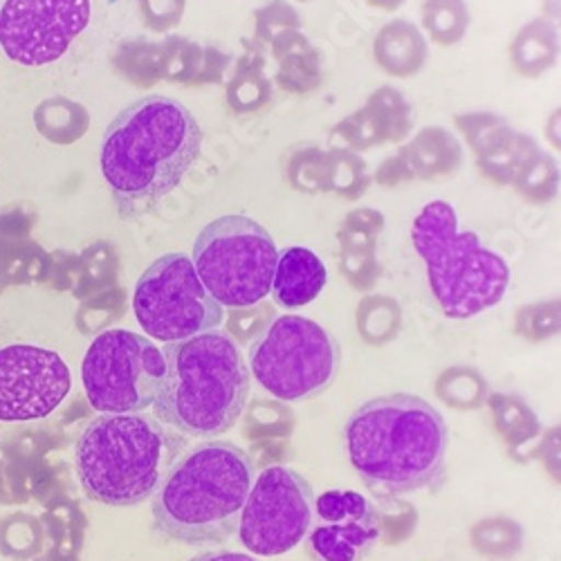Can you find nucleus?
Segmentation results:
<instances>
[{
	"instance_id": "30",
	"label": "nucleus",
	"mask_w": 561,
	"mask_h": 561,
	"mask_svg": "<svg viewBox=\"0 0 561 561\" xmlns=\"http://www.w3.org/2000/svg\"><path fill=\"white\" fill-rule=\"evenodd\" d=\"M43 543V526L32 514L19 512L0 522V554L19 561H30L38 557Z\"/></svg>"
},
{
	"instance_id": "10",
	"label": "nucleus",
	"mask_w": 561,
	"mask_h": 561,
	"mask_svg": "<svg viewBox=\"0 0 561 561\" xmlns=\"http://www.w3.org/2000/svg\"><path fill=\"white\" fill-rule=\"evenodd\" d=\"M164 373V353L130 331H104L90 344L81 366L85 398L100 413L147 411Z\"/></svg>"
},
{
	"instance_id": "9",
	"label": "nucleus",
	"mask_w": 561,
	"mask_h": 561,
	"mask_svg": "<svg viewBox=\"0 0 561 561\" xmlns=\"http://www.w3.org/2000/svg\"><path fill=\"white\" fill-rule=\"evenodd\" d=\"M133 310L145 333L164 344L216 331L225 319V308L184 254H167L139 276Z\"/></svg>"
},
{
	"instance_id": "29",
	"label": "nucleus",
	"mask_w": 561,
	"mask_h": 561,
	"mask_svg": "<svg viewBox=\"0 0 561 561\" xmlns=\"http://www.w3.org/2000/svg\"><path fill=\"white\" fill-rule=\"evenodd\" d=\"M454 124L462 137V142L472 149V153L479 158L501 145L505 137H510L514 130L510 119L496 113L488 111H472V113H458L454 117Z\"/></svg>"
},
{
	"instance_id": "34",
	"label": "nucleus",
	"mask_w": 561,
	"mask_h": 561,
	"mask_svg": "<svg viewBox=\"0 0 561 561\" xmlns=\"http://www.w3.org/2000/svg\"><path fill=\"white\" fill-rule=\"evenodd\" d=\"M124 293L119 288H108L100 295H92L85 299L77 314V325L81 333H98L108 329L111 323H115L124 314Z\"/></svg>"
},
{
	"instance_id": "19",
	"label": "nucleus",
	"mask_w": 561,
	"mask_h": 561,
	"mask_svg": "<svg viewBox=\"0 0 561 561\" xmlns=\"http://www.w3.org/2000/svg\"><path fill=\"white\" fill-rule=\"evenodd\" d=\"M415 180L451 175L462 164V142L445 126H425L402 145Z\"/></svg>"
},
{
	"instance_id": "16",
	"label": "nucleus",
	"mask_w": 561,
	"mask_h": 561,
	"mask_svg": "<svg viewBox=\"0 0 561 561\" xmlns=\"http://www.w3.org/2000/svg\"><path fill=\"white\" fill-rule=\"evenodd\" d=\"M373 59L378 68L396 79H411L430 61V38L415 23L393 19L373 38Z\"/></svg>"
},
{
	"instance_id": "41",
	"label": "nucleus",
	"mask_w": 561,
	"mask_h": 561,
	"mask_svg": "<svg viewBox=\"0 0 561 561\" xmlns=\"http://www.w3.org/2000/svg\"><path fill=\"white\" fill-rule=\"evenodd\" d=\"M543 135L548 139V145L557 151H561V106L554 108L548 119H546V126H543Z\"/></svg>"
},
{
	"instance_id": "27",
	"label": "nucleus",
	"mask_w": 561,
	"mask_h": 561,
	"mask_svg": "<svg viewBox=\"0 0 561 561\" xmlns=\"http://www.w3.org/2000/svg\"><path fill=\"white\" fill-rule=\"evenodd\" d=\"M514 192H517L530 205H546L557 198L561 186V169L557 160L546 153L537 151L528 164L522 169L517 180L512 182Z\"/></svg>"
},
{
	"instance_id": "2",
	"label": "nucleus",
	"mask_w": 561,
	"mask_h": 561,
	"mask_svg": "<svg viewBox=\"0 0 561 561\" xmlns=\"http://www.w3.org/2000/svg\"><path fill=\"white\" fill-rule=\"evenodd\" d=\"M449 432L427 400L411 393L373 398L346 423V447L362 483L378 499H398L445 481Z\"/></svg>"
},
{
	"instance_id": "45",
	"label": "nucleus",
	"mask_w": 561,
	"mask_h": 561,
	"mask_svg": "<svg viewBox=\"0 0 561 561\" xmlns=\"http://www.w3.org/2000/svg\"><path fill=\"white\" fill-rule=\"evenodd\" d=\"M368 8L380 10V12H398L407 0H366Z\"/></svg>"
},
{
	"instance_id": "42",
	"label": "nucleus",
	"mask_w": 561,
	"mask_h": 561,
	"mask_svg": "<svg viewBox=\"0 0 561 561\" xmlns=\"http://www.w3.org/2000/svg\"><path fill=\"white\" fill-rule=\"evenodd\" d=\"M190 561H259L245 552H231V550H209L192 557Z\"/></svg>"
},
{
	"instance_id": "28",
	"label": "nucleus",
	"mask_w": 561,
	"mask_h": 561,
	"mask_svg": "<svg viewBox=\"0 0 561 561\" xmlns=\"http://www.w3.org/2000/svg\"><path fill=\"white\" fill-rule=\"evenodd\" d=\"M205 64V45L184 36H169L160 45V77L175 83H198Z\"/></svg>"
},
{
	"instance_id": "7",
	"label": "nucleus",
	"mask_w": 561,
	"mask_h": 561,
	"mask_svg": "<svg viewBox=\"0 0 561 561\" xmlns=\"http://www.w3.org/2000/svg\"><path fill=\"white\" fill-rule=\"evenodd\" d=\"M192 261L222 308H245L270 295L278 250L263 225L231 214L211 220L198 233Z\"/></svg>"
},
{
	"instance_id": "25",
	"label": "nucleus",
	"mask_w": 561,
	"mask_h": 561,
	"mask_svg": "<svg viewBox=\"0 0 561 561\" xmlns=\"http://www.w3.org/2000/svg\"><path fill=\"white\" fill-rule=\"evenodd\" d=\"M472 25L467 0H425L423 3V32L436 45L451 48L458 45Z\"/></svg>"
},
{
	"instance_id": "5",
	"label": "nucleus",
	"mask_w": 561,
	"mask_h": 561,
	"mask_svg": "<svg viewBox=\"0 0 561 561\" xmlns=\"http://www.w3.org/2000/svg\"><path fill=\"white\" fill-rule=\"evenodd\" d=\"M186 449L190 436L147 411L100 413L75 443V472L90 501L135 507L156 494Z\"/></svg>"
},
{
	"instance_id": "17",
	"label": "nucleus",
	"mask_w": 561,
	"mask_h": 561,
	"mask_svg": "<svg viewBox=\"0 0 561 561\" xmlns=\"http://www.w3.org/2000/svg\"><path fill=\"white\" fill-rule=\"evenodd\" d=\"M325 278H329V272L312 250L288 248L278 252L270 293L280 308H301L321 295Z\"/></svg>"
},
{
	"instance_id": "44",
	"label": "nucleus",
	"mask_w": 561,
	"mask_h": 561,
	"mask_svg": "<svg viewBox=\"0 0 561 561\" xmlns=\"http://www.w3.org/2000/svg\"><path fill=\"white\" fill-rule=\"evenodd\" d=\"M34 561H79L77 552H68V550H59V548H50L45 554L36 557Z\"/></svg>"
},
{
	"instance_id": "15",
	"label": "nucleus",
	"mask_w": 561,
	"mask_h": 561,
	"mask_svg": "<svg viewBox=\"0 0 561 561\" xmlns=\"http://www.w3.org/2000/svg\"><path fill=\"white\" fill-rule=\"evenodd\" d=\"M413 106L393 85L370 92L368 100L340 119L331 135V149L364 153L385 145L407 142L413 133Z\"/></svg>"
},
{
	"instance_id": "31",
	"label": "nucleus",
	"mask_w": 561,
	"mask_h": 561,
	"mask_svg": "<svg viewBox=\"0 0 561 561\" xmlns=\"http://www.w3.org/2000/svg\"><path fill=\"white\" fill-rule=\"evenodd\" d=\"M43 535L53 546L68 552H79L85 530V519L77 505L68 503H55L41 517Z\"/></svg>"
},
{
	"instance_id": "43",
	"label": "nucleus",
	"mask_w": 561,
	"mask_h": 561,
	"mask_svg": "<svg viewBox=\"0 0 561 561\" xmlns=\"http://www.w3.org/2000/svg\"><path fill=\"white\" fill-rule=\"evenodd\" d=\"M541 16L561 32V0H541Z\"/></svg>"
},
{
	"instance_id": "32",
	"label": "nucleus",
	"mask_w": 561,
	"mask_h": 561,
	"mask_svg": "<svg viewBox=\"0 0 561 561\" xmlns=\"http://www.w3.org/2000/svg\"><path fill=\"white\" fill-rule=\"evenodd\" d=\"M325 149L317 145H301L290 151L286 160V182L299 194H323V167H325Z\"/></svg>"
},
{
	"instance_id": "13",
	"label": "nucleus",
	"mask_w": 561,
	"mask_h": 561,
	"mask_svg": "<svg viewBox=\"0 0 561 561\" xmlns=\"http://www.w3.org/2000/svg\"><path fill=\"white\" fill-rule=\"evenodd\" d=\"M70 385L59 353L32 344L0 348V423L48 417L66 400Z\"/></svg>"
},
{
	"instance_id": "33",
	"label": "nucleus",
	"mask_w": 561,
	"mask_h": 561,
	"mask_svg": "<svg viewBox=\"0 0 561 561\" xmlns=\"http://www.w3.org/2000/svg\"><path fill=\"white\" fill-rule=\"evenodd\" d=\"M304 30V19L290 0H270L254 12V38L259 48L267 53V45L286 32Z\"/></svg>"
},
{
	"instance_id": "23",
	"label": "nucleus",
	"mask_w": 561,
	"mask_h": 561,
	"mask_svg": "<svg viewBox=\"0 0 561 561\" xmlns=\"http://www.w3.org/2000/svg\"><path fill=\"white\" fill-rule=\"evenodd\" d=\"M34 124L53 145H75L88 130V111L68 98H50L36 106Z\"/></svg>"
},
{
	"instance_id": "46",
	"label": "nucleus",
	"mask_w": 561,
	"mask_h": 561,
	"mask_svg": "<svg viewBox=\"0 0 561 561\" xmlns=\"http://www.w3.org/2000/svg\"><path fill=\"white\" fill-rule=\"evenodd\" d=\"M297 3H310V0H297Z\"/></svg>"
},
{
	"instance_id": "12",
	"label": "nucleus",
	"mask_w": 561,
	"mask_h": 561,
	"mask_svg": "<svg viewBox=\"0 0 561 561\" xmlns=\"http://www.w3.org/2000/svg\"><path fill=\"white\" fill-rule=\"evenodd\" d=\"M90 23V0H5L0 45L21 66L61 59Z\"/></svg>"
},
{
	"instance_id": "18",
	"label": "nucleus",
	"mask_w": 561,
	"mask_h": 561,
	"mask_svg": "<svg viewBox=\"0 0 561 561\" xmlns=\"http://www.w3.org/2000/svg\"><path fill=\"white\" fill-rule=\"evenodd\" d=\"M270 57L276 61V85L293 95H308L323 81V57L304 30L286 32L267 45Z\"/></svg>"
},
{
	"instance_id": "40",
	"label": "nucleus",
	"mask_w": 561,
	"mask_h": 561,
	"mask_svg": "<svg viewBox=\"0 0 561 561\" xmlns=\"http://www.w3.org/2000/svg\"><path fill=\"white\" fill-rule=\"evenodd\" d=\"M231 66V57L218 48H205V64L198 83H220Z\"/></svg>"
},
{
	"instance_id": "24",
	"label": "nucleus",
	"mask_w": 561,
	"mask_h": 561,
	"mask_svg": "<svg viewBox=\"0 0 561 561\" xmlns=\"http://www.w3.org/2000/svg\"><path fill=\"white\" fill-rule=\"evenodd\" d=\"M370 184L373 175L362 153L329 149L323 167V194H335L346 201H357L368 192Z\"/></svg>"
},
{
	"instance_id": "8",
	"label": "nucleus",
	"mask_w": 561,
	"mask_h": 561,
	"mask_svg": "<svg viewBox=\"0 0 561 561\" xmlns=\"http://www.w3.org/2000/svg\"><path fill=\"white\" fill-rule=\"evenodd\" d=\"M252 376L274 398L312 400L329 389L340 368L333 335L308 317L284 314L250 346Z\"/></svg>"
},
{
	"instance_id": "36",
	"label": "nucleus",
	"mask_w": 561,
	"mask_h": 561,
	"mask_svg": "<svg viewBox=\"0 0 561 561\" xmlns=\"http://www.w3.org/2000/svg\"><path fill=\"white\" fill-rule=\"evenodd\" d=\"M385 227V216L376 209H355L340 229V241L346 250H370L373 241Z\"/></svg>"
},
{
	"instance_id": "11",
	"label": "nucleus",
	"mask_w": 561,
	"mask_h": 561,
	"mask_svg": "<svg viewBox=\"0 0 561 561\" xmlns=\"http://www.w3.org/2000/svg\"><path fill=\"white\" fill-rule=\"evenodd\" d=\"M314 490L288 467H267L248 494L239 537L256 557H276L299 546L312 526Z\"/></svg>"
},
{
	"instance_id": "35",
	"label": "nucleus",
	"mask_w": 561,
	"mask_h": 561,
	"mask_svg": "<svg viewBox=\"0 0 561 561\" xmlns=\"http://www.w3.org/2000/svg\"><path fill=\"white\" fill-rule=\"evenodd\" d=\"M274 319H276L274 308L270 304H265V299L254 306L231 308V312L227 317V333L239 346L241 344L245 346L250 342L254 344L270 329Z\"/></svg>"
},
{
	"instance_id": "14",
	"label": "nucleus",
	"mask_w": 561,
	"mask_h": 561,
	"mask_svg": "<svg viewBox=\"0 0 561 561\" xmlns=\"http://www.w3.org/2000/svg\"><path fill=\"white\" fill-rule=\"evenodd\" d=\"M382 535L376 503L348 490H329L314 501L306 550L312 561H362Z\"/></svg>"
},
{
	"instance_id": "6",
	"label": "nucleus",
	"mask_w": 561,
	"mask_h": 561,
	"mask_svg": "<svg viewBox=\"0 0 561 561\" xmlns=\"http://www.w3.org/2000/svg\"><path fill=\"white\" fill-rule=\"evenodd\" d=\"M411 241L425 261L430 288L449 319H470L496 306L510 286V267L488 250L474 231L458 229L445 201L423 207L413 220Z\"/></svg>"
},
{
	"instance_id": "38",
	"label": "nucleus",
	"mask_w": 561,
	"mask_h": 561,
	"mask_svg": "<svg viewBox=\"0 0 561 561\" xmlns=\"http://www.w3.org/2000/svg\"><path fill=\"white\" fill-rule=\"evenodd\" d=\"M370 175H373V182L385 186V190H393V186H400V184H407V182L415 180V175H413V171H411V167H409V160H407L402 147H400L393 156L385 158V160L378 164V169L373 171Z\"/></svg>"
},
{
	"instance_id": "4",
	"label": "nucleus",
	"mask_w": 561,
	"mask_h": 561,
	"mask_svg": "<svg viewBox=\"0 0 561 561\" xmlns=\"http://www.w3.org/2000/svg\"><path fill=\"white\" fill-rule=\"evenodd\" d=\"M162 353L167 373L151 407L160 423L207 440L233 430L250 400L252 370L229 333L207 331Z\"/></svg>"
},
{
	"instance_id": "22",
	"label": "nucleus",
	"mask_w": 561,
	"mask_h": 561,
	"mask_svg": "<svg viewBox=\"0 0 561 561\" xmlns=\"http://www.w3.org/2000/svg\"><path fill=\"white\" fill-rule=\"evenodd\" d=\"M539 151L537 139L524 130H514L501 145L477 158V167L483 178L494 184L512 186L528 160Z\"/></svg>"
},
{
	"instance_id": "21",
	"label": "nucleus",
	"mask_w": 561,
	"mask_h": 561,
	"mask_svg": "<svg viewBox=\"0 0 561 561\" xmlns=\"http://www.w3.org/2000/svg\"><path fill=\"white\" fill-rule=\"evenodd\" d=\"M245 55L233 66V72L227 81V104L233 113H256L272 102L274 81L265 72L267 53L256 43H245Z\"/></svg>"
},
{
	"instance_id": "20",
	"label": "nucleus",
	"mask_w": 561,
	"mask_h": 561,
	"mask_svg": "<svg viewBox=\"0 0 561 561\" xmlns=\"http://www.w3.org/2000/svg\"><path fill=\"white\" fill-rule=\"evenodd\" d=\"M561 55V32L543 16L528 21L510 43V64L519 77L539 79Z\"/></svg>"
},
{
	"instance_id": "1",
	"label": "nucleus",
	"mask_w": 561,
	"mask_h": 561,
	"mask_svg": "<svg viewBox=\"0 0 561 561\" xmlns=\"http://www.w3.org/2000/svg\"><path fill=\"white\" fill-rule=\"evenodd\" d=\"M203 149L194 113L164 95L126 106L106 128L102 171L122 218L153 209L190 173Z\"/></svg>"
},
{
	"instance_id": "37",
	"label": "nucleus",
	"mask_w": 561,
	"mask_h": 561,
	"mask_svg": "<svg viewBox=\"0 0 561 561\" xmlns=\"http://www.w3.org/2000/svg\"><path fill=\"white\" fill-rule=\"evenodd\" d=\"M139 10H142V21L153 32H169L180 25L186 0H139Z\"/></svg>"
},
{
	"instance_id": "39",
	"label": "nucleus",
	"mask_w": 561,
	"mask_h": 561,
	"mask_svg": "<svg viewBox=\"0 0 561 561\" xmlns=\"http://www.w3.org/2000/svg\"><path fill=\"white\" fill-rule=\"evenodd\" d=\"M346 272L366 288L376 276V261H373L370 250H346Z\"/></svg>"
},
{
	"instance_id": "3",
	"label": "nucleus",
	"mask_w": 561,
	"mask_h": 561,
	"mask_svg": "<svg viewBox=\"0 0 561 561\" xmlns=\"http://www.w3.org/2000/svg\"><path fill=\"white\" fill-rule=\"evenodd\" d=\"M254 483L252 456L229 440L186 449L153 494V528L184 546H220L239 533Z\"/></svg>"
},
{
	"instance_id": "26",
	"label": "nucleus",
	"mask_w": 561,
	"mask_h": 561,
	"mask_svg": "<svg viewBox=\"0 0 561 561\" xmlns=\"http://www.w3.org/2000/svg\"><path fill=\"white\" fill-rule=\"evenodd\" d=\"M117 252L108 243H98L88 248L75 259L72 290L77 297H92L108 288H115L117 278Z\"/></svg>"
}]
</instances>
